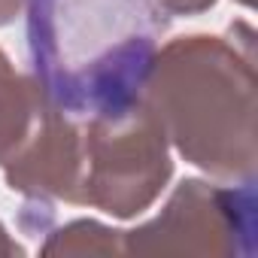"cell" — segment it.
Listing matches in <instances>:
<instances>
[{"mask_svg": "<svg viewBox=\"0 0 258 258\" xmlns=\"http://www.w3.org/2000/svg\"><path fill=\"white\" fill-rule=\"evenodd\" d=\"M158 0H28V61L49 103L76 121H118L149 82Z\"/></svg>", "mask_w": 258, "mask_h": 258, "instance_id": "cell-1", "label": "cell"}]
</instances>
